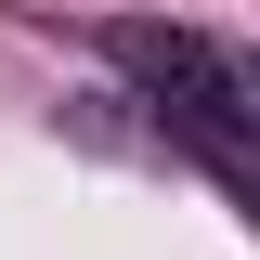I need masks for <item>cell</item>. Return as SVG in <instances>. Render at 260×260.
<instances>
[{
  "mask_svg": "<svg viewBox=\"0 0 260 260\" xmlns=\"http://www.w3.org/2000/svg\"><path fill=\"white\" fill-rule=\"evenodd\" d=\"M104 52H117L130 78L156 91V117L182 130V143L221 169L234 195H260V117H247V91L221 78V52H208L195 26H104Z\"/></svg>",
  "mask_w": 260,
  "mask_h": 260,
  "instance_id": "cell-1",
  "label": "cell"
}]
</instances>
